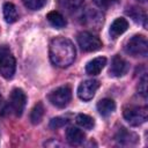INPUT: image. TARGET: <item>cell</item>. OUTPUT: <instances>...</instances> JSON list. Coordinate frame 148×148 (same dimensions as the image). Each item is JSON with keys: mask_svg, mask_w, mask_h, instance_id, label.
<instances>
[{"mask_svg": "<svg viewBox=\"0 0 148 148\" xmlns=\"http://www.w3.org/2000/svg\"><path fill=\"white\" fill-rule=\"evenodd\" d=\"M76 51L74 44L65 37H56L50 44V59L53 65L60 68L68 67L75 60Z\"/></svg>", "mask_w": 148, "mask_h": 148, "instance_id": "cell-1", "label": "cell"}, {"mask_svg": "<svg viewBox=\"0 0 148 148\" xmlns=\"http://www.w3.org/2000/svg\"><path fill=\"white\" fill-rule=\"evenodd\" d=\"M15 58L7 46H0V75L5 79H12L15 73Z\"/></svg>", "mask_w": 148, "mask_h": 148, "instance_id": "cell-2", "label": "cell"}, {"mask_svg": "<svg viewBox=\"0 0 148 148\" xmlns=\"http://www.w3.org/2000/svg\"><path fill=\"white\" fill-rule=\"evenodd\" d=\"M125 51L132 57H146L148 53V43L145 36L135 35L126 43Z\"/></svg>", "mask_w": 148, "mask_h": 148, "instance_id": "cell-3", "label": "cell"}, {"mask_svg": "<svg viewBox=\"0 0 148 148\" xmlns=\"http://www.w3.org/2000/svg\"><path fill=\"white\" fill-rule=\"evenodd\" d=\"M125 120L132 126H139L146 123L148 118V110L146 106H130L124 110Z\"/></svg>", "mask_w": 148, "mask_h": 148, "instance_id": "cell-4", "label": "cell"}, {"mask_svg": "<svg viewBox=\"0 0 148 148\" xmlns=\"http://www.w3.org/2000/svg\"><path fill=\"white\" fill-rule=\"evenodd\" d=\"M77 44L81 50L86 52H95L103 46L99 38L89 31H82L77 35Z\"/></svg>", "mask_w": 148, "mask_h": 148, "instance_id": "cell-5", "label": "cell"}, {"mask_svg": "<svg viewBox=\"0 0 148 148\" xmlns=\"http://www.w3.org/2000/svg\"><path fill=\"white\" fill-rule=\"evenodd\" d=\"M25 103H27L25 94L23 92L22 89L16 88L10 94V97L8 101V111L14 113L16 117H20L23 113Z\"/></svg>", "mask_w": 148, "mask_h": 148, "instance_id": "cell-6", "label": "cell"}, {"mask_svg": "<svg viewBox=\"0 0 148 148\" xmlns=\"http://www.w3.org/2000/svg\"><path fill=\"white\" fill-rule=\"evenodd\" d=\"M47 98L51 102V104H53L54 106L65 108L72 98V90L68 86H61L56 90L51 91Z\"/></svg>", "mask_w": 148, "mask_h": 148, "instance_id": "cell-7", "label": "cell"}, {"mask_svg": "<svg viewBox=\"0 0 148 148\" xmlns=\"http://www.w3.org/2000/svg\"><path fill=\"white\" fill-rule=\"evenodd\" d=\"M99 87V82L97 80H86L83 81L79 88H77V96L82 101H90L94 96L95 92L97 91Z\"/></svg>", "mask_w": 148, "mask_h": 148, "instance_id": "cell-8", "label": "cell"}, {"mask_svg": "<svg viewBox=\"0 0 148 148\" xmlns=\"http://www.w3.org/2000/svg\"><path fill=\"white\" fill-rule=\"evenodd\" d=\"M82 23L89 28L98 29L103 24V15L96 9H88L82 15Z\"/></svg>", "mask_w": 148, "mask_h": 148, "instance_id": "cell-9", "label": "cell"}, {"mask_svg": "<svg viewBox=\"0 0 148 148\" xmlns=\"http://www.w3.org/2000/svg\"><path fill=\"white\" fill-rule=\"evenodd\" d=\"M128 69V65L125 59H123L120 56H114L111 60V66L109 69V73L111 76L119 77L123 76Z\"/></svg>", "mask_w": 148, "mask_h": 148, "instance_id": "cell-10", "label": "cell"}, {"mask_svg": "<svg viewBox=\"0 0 148 148\" xmlns=\"http://www.w3.org/2000/svg\"><path fill=\"white\" fill-rule=\"evenodd\" d=\"M84 133L77 128V127H74V126H71L66 130V140L69 145L72 146H79L81 145L83 141H84Z\"/></svg>", "mask_w": 148, "mask_h": 148, "instance_id": "cell-11", "label": "cell"}, {"mask_svg": "<svg viewBox=\"0 0 148 148\" xmlns=\"http://www.w3.org/2000/svg\"><path fill=\"white\" fill-rule=\"evenodd\" d=\"M106 65V58L105 57H97L90 60L86 65V72L89 75H97L101 73V71Z\"/></svg>", "mask_w": 148, "mask_h": 148, "instance_id": "cell-12", "label": "cell"}, {"mask_svg": "<svg viewBox=\"0 0 148 148\" xmlns=\"http://www.w3.org/2000/svg\"><path fill=\"white\" fill-rule=\"evenodd\" d=\"M127 28H128L127 20L124 17H118L112 22V24L110 27V35L112 38H117L118 36L123 35L127 30Z\"/></svg>", "mask_w": 148, "mask_h": 148, "instance_id": "cell-13", "label": "cell"}, {"mask_svg": "<svg viewBox=\"0 0 148 148\" xmlns=\"http://www.w3.org/2000/svg\"><path fill=\"white\" fill-rule=\"evenodd\" d=\"M116 110V103L111 98H103L97 103V111L103 116L108 117Z\"/></svg>", "mask_w": 148, "mask_h": 148, "instance_id": "cell-14", "label": "cell"}, {"mask_svg": "<svg viewBox=\"0 0 148 148\" xmlns=\"http://www.w3.org/2000/svg\"><path fill=\"white\" fill-rule=\"evenodd\" d=\"M46 18L47 21L50 22V24L57 29H61V28H65L67 22L65 20V17L59 13V12H56V10H52L47 15H46Z\"/></svg>", "mask_w": 148, "mask_h": 148, "instance_id": "cell-15", "label": "cell"}, {"mask_svg": "<svg viewBox=\"0 0 148 148\" xmlns=\"http://www.w3.org/2000/svg\"><path fill=\"white\" fill-rule=\"evenodd\" d=\"M3 17L7 23H14L18 18V13L16 10V7L12 2H6L3 5Z\"/></svg>", "mask_w": 148, "mask_h": 148, "instance_id": "cell-16", "label": "cell"}, {"mask_svg": "<svg viewBox=\"0 0 148 148\" xmlns=\"http://www.w3.org/2000/svg\"><path fill=\"white\" fill-rule=\"evenodd\" d=\"M114 139H116L119 143H121V145H132V143H134V142L136 141L138 136H136L134 133L128 132V131L125 130V128H121V130L117 133V135L114 136Z\"/></svg>", "mask_w": 148, "mask_h": 148, "instance_id": "cell-17", "label": "cell"}, {"mask_svg": "<svg viewBox=\"0 0 148 148\" xmlns=\"http://www.w3.org/2000/svg\"><path fill=\"white\" fill-rule=\"evenodd\" d=\"M128 15L139 24H142L145 28L147 27V15L145 13V10H142L141 8H132L131 10H128Z\"/></svg>", "mask_w": 148, "mask_h": 148, "instance_id": "cell-18", "label": "cell"}, {"mask_svg": "<svg viewBox=\"0 0 148 148\" xmlns=\"http://www.w3.org/2000/svg\"><path fill=\"white\" fill-rule=\"evenodd\" d=\"M75 120H76L77 125L81 126V127L84 128V130H91V128L95 126V120H94V118H91L90 116L84 114V113L77 114L76 118H75Z\"/></svg>", "mask_w": 148, "mask_h": 148, "instance_id": "cell-19", "label": "cell"}, {"mask_svg": "<svg viewBox=\"0 0 148 148\" xmlns=\"http://www.w3.org/2000/svg\"><path fill=\"white\" fill-rule=\"evenodd\" d=\"M59 7L66 12H74L81 7L83 0H58Z\"/></svg>", "mask_w": 148, "mask_h": 148, "instance_id": "cell-20", "label": "cell"}, {"mask_svg": "<svg viewBox=\"0 0 148 148\" xmlns=\"http://www.w3.org/2000/svg\"><path fill=\"white\" fill-rule=\"evenodd\" d=\"M43 116H44V106L40 102H38L30 112V120L32 124H38L40 123Z\"/></svg>", "mask_w": 148, "mask_h": 148, "instance_id": "cell-21", "label": "cell"}, {"mask_svg": "<svg viewBox=\"0 0 148 148\" xmlns=\"http://www.w3.org/2000/svg\"><path fill=\"white\" fill-rule=\"evenodd\" d=\"M24 6L31 10H38L46 3V0H23Z\"/></svg>", "mask_w": 148, "mask_h": 148, "instance_id": "cell-22", "label": "cell"}, {"mask_svg": "<svg viewBox=\"0 0 148 148\" xmlns=\"http://www.w3.org/2000/svg\"><path fill=\"white\" fill-rule=\"evenodd\" d=\"M92 1L101 9H109L110 7H113L118 2V0H92Z\"/></svg>", "mask_w": 148, "mask_h": 148, "instance_id": "cell-23", "label": "cell"}, {"mask_svg": "<svg viewBox=\"0 0 148 148\" xmlns=\"http://www.w3.org/2000/svg\"><path fill=\"white\" fill-rule=\"evenodd\" d=\"M67 119L66 118H62V117H57V118H53L51 121H50V128H52V130H57V128H60V127H62L64 125H66L67 124Z\"/></svg>", "mask_w": 148, "mask_h": 148, "instance_id": "cell-24", "label": "cell"}, {"mask_svg": "<svg viewBox=\"0 0 148 148\" xmlns=\"http://www.w3.org/2000/svg\"><path fill=\"white\" fill-rule=\"evenodd\" d=\"M138 90L139 92L142 95V97H147V76L143 75L142 79L139 81V86H138Z\"/></svg>", "mask_w": 148, "mask_h": 148, "instance_id": "cell-25", "label": "cell"}, {"mask_svg": "<svg viewBox=\"0 0 148 148\" xmlns=\"http://www.w3.org/2000/svg\"><path fill=\"white\" fill-rule=\"evenodd\" d=\"M138 1H140V2H146L147 0H138Z\"/></svg>", "mask_w": 148, "mask_h": 148, "instance_id": "cell-26", "label": "cell"}, {"mask_svg": "<svg viewBox=\"0 0 148 148\" xmlns=\"http://www.w3.org/2000/svg\"><path fill=\"white\" fill-rule=\"evenodd\" d=\"M0 103H1V95H0Z\"/></svg>", "mask_w": 148, "mask_h": 148, "instance_id": "cell-27", "label": "cell"}]
</instances>
